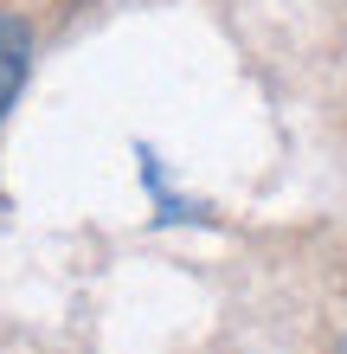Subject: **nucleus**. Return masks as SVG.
<instances>
[{
	"label": "nucleus",
	"mask_w": 347,
	"mask_h": 354,
	"mask_svg": "<svg viewBox=\"0 0 347 354\" xmlns=\"http://www.w3.org/2000/svg\"><path fill=\"white\" fill-rule=\"evenodd\" d=\"M26 65H32V32H26V19L0 13V122H7L19 84H26Z\"/></svg>",
	"instance_id": "nucleus-1"
},
{
	"label": "nucleus",
	"mask_w": 347,
	"mask_h": 354,
	"mask_svg": "<svg viewBox=\"0 0 347 354\" xmlns=\"http://www.w3.org/2000/svg\"><path fill=\"white\" fill-rule=\"evenodd\" d=\"M341 354H347V348H341Z\"/></svg>",
	"instance_id": "nucleus-2"
}]
</instances>
